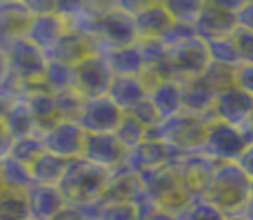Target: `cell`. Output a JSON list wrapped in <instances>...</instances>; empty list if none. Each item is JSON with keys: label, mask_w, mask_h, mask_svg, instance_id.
<instances>
[{"label": "cell", "mask_w": 253, "mask_h": 220, "mask_svg": "<svg viewBox=\"0 0 253 220\" xmlns=\"http://www.w3.org/2000/svg\"><path fill=\"white\" fill-rule=\"evenodd\" d=\"M251 187L253 182L236 163H224L215 167L205 200L218 207L224 216H238V214H245L247 205H249Z\"/></svg>", "instance_id": "cell-1"}, {"label": "cell", "mask_w": 253, "mask_h": 220, "mask_svg": "<svg viewBox=\"0 0 253 220\" xmlns=\"http://www.w3.org/2000/svg\"><path fill=\"white\" fill-rule=\"evenodd\" d=\"M109 174L93 167L84 158L71 160L62 180L58 182V191L62 194L67 205L71 207H84V205L98 203L107 187Z\"/></svg>", "instance_id": "cell-2"}, {"label": "cell", "mask_w": 253, "mask_h": 220, "mask_svg": "<svg viewBox=\"0 0 253 220\" xmlns=\"http://www.w3.org/2000/svg\"><path fill=\"white\" fill-rule=\"evenodd\" d=\"M140 187H142V196L149 203H153L171 216H180L193 200L184 191L173 167H162L140 174Z\"/></svg>", "instance_id": "cell-3"}, {"label": "cell", "mask_w": 253, "mask_h": 220, "mask_svg": "<svg viewBox=\"0 0 253 220\" xmlns=\"http://www.w3.org/2000/svg\"><path fill=\"white\" fill-rule=\"evenodd\" d=\"M209 125L211 120L207 118H193V116L187 114H178L169 120H162L156 129L149 132L147 138L165 140L178 154H198L205 147Z\"/></svg>", "instance_id": "cell-4"}, {"label": "cell", "mask_w": 253, "mask_h": 220, "mask_svg": "<svg viewBox=\"0 0 253 220\" xmlns=\"http://www.w3.org/2000/svg\"><path fill=\"white\" fill-rule=\"evenodd\" d=\"M4 62H7V76L25 85V96L27 87L38 85L42 80V74L47 69V56L40 49H36L25 38L9 40L2 44Z\"/></svg>", "instance_id": "cell-5"}, {"label": "cell", "mask_w": 253, "mask_h": 220, "mask_svg": "<svg viewBox=\"0 0 253 220\" xmlns=\"http://www.w3.org/2000/svg\"><path fill=\"white\" fill-rule=\"evenodd\" d=\"M91 40L96 44V53H102L114 47H125V44H135L138 36L133 29V18L120 11L114 2H109L102 16L98 18Z\"/></svg>", "instance_id": "cell-6"}, {"label": "cell", "mask_w": 253, "mask_h": 220, "mask_svg": "<svg viewBox=\"0 0 253 220\" xmlns=\"http://www.w3.org/2000/svg\"><path fill=\"white\" fill-rule=\"evenodd\" d=\"M251 142H253V138L245 129H238V127H231V125L211 120L209 133H207L205 147H202V154L209 156V158L218 165L238 163L242 151H245Z\"/></svg>", "instance_id": "cell-7"}, {"label": "cell", "mask_w": 253, "mask_h": 220, "mask_svg": "<svg viewBox=\"0 0 253 220\" xmlns=\"http://www.w3.org/2000/svg\"><path fill=\"white\" fill-rule=\"evenodd\" d=\"M242 0L236 2H224V0H207L202 4V11L198 16L193 31L200 40L209 43V40L229 38L233 31L238 29L236 25V11L240 9Z\"/></svg>", "instance_id": "cell-8"}, {"label": "cell", "mask_w": 253, "mask_h": 220, "mask_svg": "<svg viewBox=\"0 0 253 220\" xmlns=\"http://www.w3.org/2000/svg\"><path fill=\"white\" fill-rule=\"evenodd\" d=\"M167 62H169L171 76L175 80H189L198 78L205 74L209 67V51H207V43L196 38L187 40L175 47H167Z\"/></svg>", "instance_id": "cell-9"}, {"label": "cell", "mask_w": 253, "mask_h": 220, "mask_svg": "<svg viewBox=\"0 0 253 220\" xmlns=\"http://www.w3.org/2000/svg\"><path fill=\"white\" fill-rule=\"evenodd\" d=\"M215 167H218V163H213V160H211L209 156H205L202 151H198V154H182L173 165L184 191H187L193 200L207 196L211 178H213V174H215Z\"/></svg>", "instance_id": "cell-10"}, {"label": "cell", "mask_w": 253, "mask_h": 220, "mask_svg": "<svg viewBox=\"0 0 253 220\" xmlns=\"http://www.w3.org/2000/svg\"><path fill=\"white\" fill-rule=\"evenodd\" d=\"M111 80H114V74L109 71L100 53H93L74 67V91L83 96L84 100L105 98L109 93Z\"/></svg>", "instance_id": "cell-11"}, {"label": "cell", "mask_w": 253, "mask_h": 220, "mask_svg": "<svg viewBox=\"0 0 253 220\" xmlns=\"http://www.w3.org/2000/svg\"><path fill=\"white\" fill-rule=\"evenodd\" d=\"M40 138H42L44 151L71 163V160L83 158L87 133L74 120H58L53 127H49L44 133H40Z\"/></svg>", "instance_id": "cell-12"}, {"label": "cell", "mask_w": 253, "mask_h": 220, "mask_svg": "<svg viewBox=\"0 0 253 220\" xmlns=\"http://www.w3.org/2000/svg\"><path fill=\"white\" fill-rule=\"evenodd\" d=\"M182 154L169 147L165 140H158V138H147L144 142H140L135 149L126 151V160L125 167L131 169L133 174H147L153 169H162V167H173L175 160Z\"/></svg>", "instance_id": "cell-13"}, {"label": "cell", "mask_w": 253, "mask_h": 220, "mask_svg": "<svg viewBox=\"0 0 253 220\" xmlns=\"http://www.w3.org/2000/svg\"><path fill=\"white\" fill-rule=\"evenodd\" d=\"M83 158L87 163H91L93 167L111 174L116 169L125 167L126 149L123 147V142L116 138V133H87Z\"/></svg>", "instance_id": "cell-14"}, {"label": "cell", "mask_w": 253, "mask_h": 220, "mask_svg": "<svg viewBox=\"0 0 253 220\" xmlns=\"http://www.w3.org/2000/svg\"><path fill=\"white\" fill-rule=\"evenodd\" d=\"M251 116H253V98L247 96L245 91H240L236 85L215 93L211 120H218V123L231 125V127L238 129H247L251 123Z\"/></svg>", "instance_id": "cell-15"}, {"label": "cell", "mask_w": 253, "mask_h": 220, "mask_svg": "<svg viewBox=\"0 0 253 220\" xmlns=\"http://www.w3.org/2000/svg\"><path fill=\"white\" fill-rule=\"evenodd\" d=\"M123 116L125 111L107 96L93 98V100H84L78 125L84 129V133H116Z\"/></svg>", "instance_id": "cell-16"}, {"label": "cell", "mask_w": 253, "mask_h": 220, "mask_svg": "<svg viewBox=\"0 0 253 220\" xmlns=\"http://www.w3.org/2000/svg\"><path fill=\"white\" fill-rule=\"evenodd\" d=\"M173 25L175 22L171 18V13L167 11L165 0H156V2L144 0L140 11L133 16V29H135V36H138V43L162 40Z\"/></svg>", "instance_id": "cell-17"}, {"label": "cell", "mask_w": 253, "mask_h": 220, "mask_svg": "<svg viewBox=\"0 0 253 220\" xmlns=\"http://www.w3.org/2000/svg\"><path fill=\"white\" fill-rule=\"evenodd\" d=\"M93 53H96V44L87 36L67 29L62 34V38L44 56H47V62H60V65L67 67H76L83 60H87L89 56H93Z\"/></svg>", "instance_id": "cell-18"}, {"label": "cell", "mask_w": 253, "mask_h": 220, "mask_svg": "<svg viewBox=\"0 0 253 220\" xmlns=\"http://www.w3.org/2000/svg\"><path fill=\"white\" fill-rule=\"evenodd\" d=\"M142 194V187H140V176L133 174L131 169L120 167L116 172L109 174V180L107 187L102 191L100 200L98 203L105 207V205H125V203H135Z\"/></svg>", "instance_id": "cell-19"}, {"label": "cell", "mask_w": 253, "mask_h": 220, "mask_svg": "<svg viewBox=\"0 0 253 220\" xmlns=\"http://www.w3.org/2000/svg\"><path fill=\"white\" fill-rule=\"evenodd\" d=\"M182 83V114L193 116V118H207L211 120L213 114V102L215 91L202 80V76L189 80H180Z\"/></svg>", "instance_id": "cell-20"}, {"label": "cell", "mask_w": 253, "mask_h": 220, "mask_svg": "<svg viewBox=\"0 0 253 220\" xmlns=\"http://www.w3.org/2000/svg\"><path fill=\"white\" fill-rule=\"evenodd\" d=\"M34 13H31L27 0H0V36L2 44L9 40L25 38Z\"/></svg>", "instance_id": "cell-21"}, {"label": "cell", "mask_w": 253, "mask_h": 220, "mask_svg": "<svg viewBox=\"0 0 253 220\" xmlns=\"http://www.w3.org/2000/svg\"><path fill=\"white\" fill-rule=\"evenodd\" d=\"M27 198V209H29L31 220H53L62 209L67 207L62 194L58 187H47V185H31L25 191Z\"/></svg>", "instance_id": "cell-22"}, {"label": "cell", "mask_w": 253, "mask_h": 220, "mask_svg": "<svg viewBox=\"0 0 253 220\" xmlns=\"http://www.w3.org/2000/svg\"><path fill=\"white\" fill-rule=\"evenodd\" d=\"M105 58L109 71L114 78H140L144 71V58L140 51V44H125V47H114L100 53Z\"/></svg>", "instance_id": "cell-23"}, {"label": "cell", "mask_w": 253, "mask_h": 220, "mask_svg": "<svg viewBox=\"0 0 253 220\" xmlns=\"http://www.w3.org/2000/svg\"><path fill=\"white\" fill-rule=\"evenodd\" d=\"M67 31V25L56 11L53 13H42V16H34L29 29H27L25 40L31 43L36 49H40L42 53H47L58 40L62 38V34Z\"/></svg>", "instance_id": "cell-24"}, {"label": "cell", "mask_w": 253, "mask_h": 220, "mask_svg": "<svg viewBox=\"0 0 253 220\" xmlns=\"http://www.w3.org/2000/svg\"><path fill=\"white\" fill-rule=\"evenodd\" d=\"M149 102L158 111L160 120H169L182 114V83L175 78L162 80L153 89H149Z\"/></svg>", "instance_id": "cell-25"}, {"label": "cell", "mask_w": 253, "mask_h": 220, "mask_svg": "<svg viewBox=\"0 0 253 220\" xmlns=\"http://www.w3.org/2000/svg\"><path fill=\"white\" fill-rule=\"evenodd\" d=\"M2 123H4L9 136H11L13 140L27 138V136H38V125H36V120H34V116H31L29 107H27L25 98L13 100L11 105L4 109Z\"/></svg>", "instance_id": "cell-26"}, {"label": "cell", "mask_w": 253, "mask_h": 220, "mask_svg": "<svg viewBox=\"0 0 253 220\" xmlns=\"http://www.w3.org/2000/svg\"><path fill=\"white\" fill-rule=\"evenodd\" d=\"M147 96H149V91L140 78H114L111 80L109 93H107V98L114 100L125 114H129L142 100H147Z\"/></svg>", "instance_id": "cell-27"}, {"label": "cell", "mask_w": 253, "mask_h": 220, "mask_svg": "<svg viewBox=\"0 0 253 220\" xmlns=\"http://www.w3.org/2000/svg\"><path fill=\"white\" fill-rule=\"evenodd\" d=\"M25 100H27V107H29L31 116H34L36 125H38V136L44 133L49 127H53V125L60 120L56 96H53V93L44 91V89H38V91L27 93Z\"/></svg>", "instance_id": "cell-28"}, {"label": "cell", "mask_w": 253, "mask_h": 220, "mask_svg": "<svg viewBox=\"0 0 253 220\" xmlns=\"http://www.w3.org/2000/svg\"><path fill=\"white\" fill-rule=\"evenodd\" d=\"M67 165H69L67 160L44 151V154L29 167V172H31V178H34L36 185L58 187V182L62 180V176H65V172H67Z\"/></svg>", "instance_id": "cell-29"}, {"label": "cell", "mask_w": 253, "mask_h": 220, "mask_svg": "<svg viewBox=\"0 0 253 220\" xmlns=\"http://www.w3.org/2000/svg\"><path fill=\"white\" fill-rule=\"evenodd\" d=\"M0 180H2V191H18V194H25L34 185L29 167L16 163L9 156L0 160Z\"/></svg>", "instance_id": "cell-30"}, {"label": "cell", "mask_w": 253, "mask_h": 220, "mask_svg": "<svg viewBox=\"0 0 253 220\" xmlns=\"http://www.w3.org/2000/svg\"><path fill=\"white\" fill-rule=\"evenodd\" d=\"M42 87L49 93H62L74 89V67L60 65V62H47V69L42 74Z\"/></svg>", "instance_id": "cell-31"}, {"label": "cell", "mask_w": 253, "mask_h": 220, "mask_svg": "<svg viewBox=\"0 0 253 220\" xmlns=\"http://www.w3.org/2000/svg\"><path fill=\"white\" fill-rule=\"evenodd\" d=\"M44 154V145L40 136H27V138H18L11 142V149H9V158H13L16 163L31 167L40 156Z\"/></svg>", "instance_id": "cell-32"}, {"label": "cell", "mask_w": 253, "mask_h": 220, "mask_svg": "<svg viewBox=\"0 0 253 220\" xmlns=\"http://www.w3.org/2000/svg\"><path fill=\"white\" fill-rule=\"evenodd\" d=\"M207 51H209V60L213 62V65H222V67H229V69H236V67L242 65L231 36H229V38L209 40V43H207Z\"/></svg>", "instance_id": "cell-33"}, {"label": "cell", "mask_w": 253, "mask_h": 220, "mask_svg": "<svg viewBox=\"0 0 253 220\" xmlns=\"http://www.w3.org/2000/svg\"><path fill=\"white\" fill-rule=\"evenodd\" d=\"M205 0H165L167 11L171 13L175 25H187L193 27L202 11Z\"/></svg>", "instance_id": "cell-34"}, {"label": "cell", "mask_w": 253, "mask_h": 220, "mask_svg": "<svg viewBox=\"0 0 253 220\" xmlns=\"http://www.w3.org/2000/svg\"><path fill=\"white\" fill-rule=\"evenodd\" d=\"M147 136H149L147 127H142V125H140L138 120H135L133 116H129V114L123 116V120H120L118 129H116V138L123 142V147H125L126 151L135 149L140 142L147 140Z\"/></svg>", "instance_id": "cell-35"}, {"label": "cell", "mask_w": 253, "mask_h": 220, "mask_svg": "<svg viewBox=\"0 0 253 220\" xmlns=\"http://www.w3.org/2000/svg\"><path fill=\"white\" fill-rule=\"evenodd\" d=\"M29 209H27L25 194L18 191H2L0 194V220H27Z\"/></svg>", "instance_id": "cell-36"}, {"label": "cell", "mask_w": 253, "mask_h": 220, "mask_svg": "<svg viewBox=\"0 0 253 220\" xmlns=\"http://www.w3.org/2000/svg\"><path fill=\"white\" fill-rule=\"evenodd\" d=\"M56 105H58L60 120H74V123H78L80 114H83V107H84V98L78 96L74 89H69V91L56 93Z\"/></svg>", "instance_id": "cell-37"}, {"label": "cell", "mask_w": 253, "mask_h": 220, "mask_svg": "<svg viewBox=\"0 0 253 220\" xmlns=\"http://www.w3.org/2000/svg\"><path fill=\"white\" fill-rule=\"evenodd\" d=\"M178 220H227V216H224L218 207H213L209 200L196 198V200H191V205H189L182 214H180Z\"/></svg>", "instance_id": "cell-38"}, {"label": "cell", "mask_w": 253, "mask_h": 220, "mask_svg": "<svg viewBox=\"0 0 253 220\" xmlns=\"http://www.w3.org/2000/svg\"><path fill=\"white\" fill-rule=\"evenodd\" d=\"M233 71L236 69H229V67L209 62V67H207L205 74H202V80H205L215 93H220V91H224V89L233 87Z\"/></svg>", "instance_id": "cell-39"}, {"label": "cell", "mask_w": 253, "mask_h": 220, "mask_svg": "<svg viewBox=\"0 0 253 220\" xmlns=\"http://www.w3.org/2000/svg\"><path fill=\"white\" fill-rule=\"evenodd\" d=\"M231 40L238 49V56H240L242 65H253V31H247V29L238 27L231 34Z\"/></svg>", "instance_id": "cell-40"}, {"label": "cell", "mask_w": 253, "mask_h": 220, "mask_svg": "<svg viewBox=\"0 0 253 220\" xmlns=\"http://www.w3.org/2000/svg\"><path fill=\"white\" fill-rule=\"evenodd\" d=\"M98 220H138V207H135V203L105 205L100 209Z\"/></svg>", "instance_id": "cell-41"}, {"label": "cell", "mask_w": 253, "mask_h": 220, "mask_svg": "<svg viewBox=\"0 0 253 220\" xmlns=\"http://www.w3.org/2000/svg\"><path fill=\"white\" fill-rule=\"evenodd\" d=\"M129 116H133L135 120H138L142 127H147V132H151V129H156L158 125L162 123L160 120V116H158V111L153 109V105L149 102V96H147V100H142L135 109H131L129 111Z\"/></svg>", "instance_id": "cell-42"}, {"label": "cell", "mask_w": 253, "mask_h": 220, "mask_svg": "<svg viewBox=\"0 0 253 220\" xmlns=\"http://www.w3.org/2000/svg\"><path fill=\"white\" fill-rule=\"evenodd\" d=\"M135 207H138V220H178V216H171V214L162 212L160 207H156L153 203H149L142 194L135 200Z\"/></svg>", "instance_id": "cell-43"}, {"label": "cell", "mask_w": 253, "mask_h": 220, "mask_svg": "<svg viewBox=\"0 0 253 220\" xmlns=\"http://www.w3.org/2000/svg\"><path fill=\"white\" fill-rule=\"evenodd\" d=\"M233 85L253 98V65H240L233 71Z\"/></svg>", "instance_id": "cell-44"}, {"label": "cell", "mask_w": 253, "mask_h": 220, "mask_svg": "<svg viewBox=\"0 0 253 220\" xmlns=\"http://www.w3.org/2000/svg\"><path fill=\"white\" fill-rule=\"evenodd\" d=\"M196 38V31H193V27H187V25H173L169 29V34L162 38V43L167 44V47H175V44H182L187 43V40Z\"/></svg>", "instance_id": "cell-45"}, {"label": "cell", "mask_w": 253, "mask_h": 220, "mask_svg": "<svg viewBox=\"0 0 253 220\" xmlns=\"http://www.w3.org/2000/svg\"><path fill=\"white\" fill-rule=\"evenodd\" d=\"M236 25L240 29L253 31V0H242L240 9L236 11Z\"/></svg>", "instance_id": "cell-46"}, {"label": "cell", "mask_w": 253, "mask_h": 220, "mask_svg": "<svg viewBox=\"0 0 253 220\" xmlns=\"http://www.w3.org/2000/svg\"><path fill=\"white\" fill-rule=\"evenodd\" d=\"M236 165L242 169V172H245V176L253 182V142H251L249 147H247L245 151H242V156L238 158V163H236Z\"/></svg>", "instance_id": "cell-47"}, {"label": "cell", "mask_w": 253, "mask_h": 220, "mask_svg": "<svg viewBox=\"0 0 253 220\" xmlns=\"http://www.w3.org/2000/svg\"><path fill=\"white\" fill-rule=\"evenodd\" d=\"M11 142H13V138L9 136L7 127H4L2 118H0V160L7 158V156H9V149H11Z\"/></svg>", "instance_id": "cell-48"}, {"label": "cell", "mask_w": 253, "mask_h": 220, "mask_svg": "<svg viewBox=\"0 0 253 220\" xmlns=\"http://www.w3.org/2000/svg\"><path fill=\"white\" fill-rule=\"evenodd\" d=\"M53 220H87V218H84V214L80 212V207H71V205H67V207L62 209Z\"/></svg>", "instance_id": "cell-49"}, {"label": "cell", "mask_w": 253, "mask_h": 220, "mask_svg": "<svg viewBox=\"0 0 253 220\" xmlns=\"http://www.w3.org/2000/svg\"><path fill=\"white\" fill-rule=\"evenodd\" d=\"M4 80H7V62H4V53L2 47H0V87H2Z\"/></svg>", "instance_id": "cell-50"}, {"label": "cell", "mask_w": 253, "mask_h": 220, "mask_svg": "<svg viewBox=\"0 0 253 220\" xmlns=\"http://www.w3.org/2000/svg\"><path fill=\"white\" fill-rule=\"evenodd\" d=\"M245 216L253 220V187H251V200H249V205H247V209H245Z\"/></svg>", "instance_id": "cell-51"}, {"label": "cell", "mask_w": 253, "mask_h": 220, "mask_svg": "<svg viewBox=\"0 0 253 220\" xmlns=\"http://www.w3.org/2000/svg\"><path fill=\"white\" fill-rule=\"evenodd\" d=\"M227 220H249L245 214H238V216H227Z\"/></svg>", "instance_id": "cell-52"}, {"label": "cell", "mask_w": 253, "mask_h": 220, "mask_svg": "<svg viewBox=\"0 0 253 220\" xmlns=\"http://www.w3.org/2000/svg\"><path fill=\"white\" fill-rule=\"evenodd\" d=\"M0 194H2V180H0Z\"/></svg>", "instance_id": "cell-53"}, {"label": "cell", "mask_w": 253, "mask_h": 220, "mask_svg": "<svg viewBox=\"0 0 253 220\" xmlns=\"http://www.w3.org/2000/svg\"><path fill=\"white\" fill-rule=\"evenodd\" d=\"M0 47H2V36H0Z\"/></svg>", "instance_id": "cell-54"}, {"label": "cell", "mask_w": 253, "mask_h": 220, "mask_svg": "<svg viewBox=\"0 0 253 220\" xmlns=\"http://www.w3.org/2000/svg\"><path fill=\"white\" fill-rule=\"evenodd\" d=\"M27 220H31V218H27Z\"/></svg>", "instance_id": "cell-55"}]
</instances>
